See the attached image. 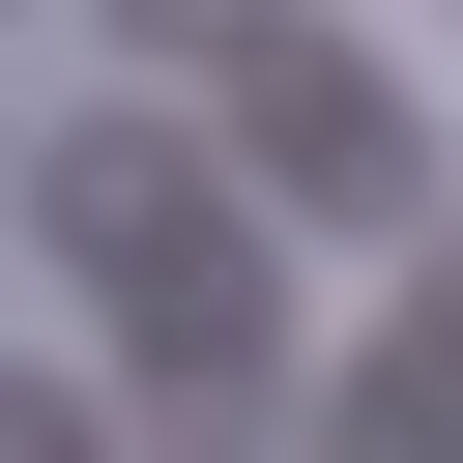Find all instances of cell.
Returning <instances> with one entry per match:
<instances>
[{
  "label": "cell",
  "mask_w": 463,
  "mask_h": 463,
  "mask_svg": "<svg viewBox=\"0 0 463 463\" xmlns=\"http://www.w3.org/2000/svg\"><path fill=\"white\" fill-rule=\"evenodd\" d=\"M0 29H29V0H0Z\"/></svg>",
  "instance_id": "277c9868"
},
{
  "label": "cell",
  "mask_w": 463,
  "mask_h": 463,
  "mask_svg": "<svg viewBox=\"0 0 463 463\" xmlns=\"http://www.w3.org/2000/svg\"><path fill=\"white\" fill-rule=\"evenodd\" d=\"M116 58H145V87H260V58H289V0H116Z\"/></svg>",
  "instance_id": "7a4b0ae2"
},
{
  "label": "cell",
  "mask_w": 463,
  "mask_h": 463,
  "mask_svg": "<svg viewBox=\"0 0 463 463\" xmlns=\"http://www.w3.org/2000/svg\"><path fill=\"white\" fill-rule=\"evenodd\" d=\"M145 405H174V434H260V405H289V289H260L232 232L145 260Z\"/></svg>",
  "instance_id": "6da1fadb"
},
{
  "label": "cell",
  "mask_w": 463,
  "mask_h": 463,
  "mask_svg": "<svg viewBox=\"0 0 463 463\" xmlns=\"http://www.w3.org/2000/svg\"><path fill=\"white\" fill-rule=\"evenodd\" d=\"M0 463H116V405L87 376H0Z\"/></svg>",
  "instance_id": "3957f363"
}]
</instances>
